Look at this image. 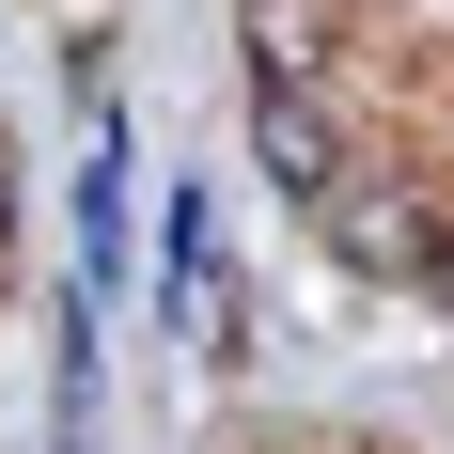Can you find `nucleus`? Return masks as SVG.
<instances>
[{"mask_svg": "<svg viewBox=\"0 0 454 454\" xmlns=\"http://www.w3.org/2000/svg\"><path fill=\"white\" fill-rule=\"evenodd\" d=\"M345 0H235V47H251V94H329V63H345Z\"/></svg>", "mask_w": 454, "mask_h": 454, "instance_id": "obj_1", "label": "nucleus"}, {"mask_svg": "<svg viewBox=\"0 0 454 454\" xmlns=\"http://www.w3.org/2000/svg\"><path fill=\"white\" fill-rule=\"evenodd\" d=\"M251 157H267V188L329 204V188H345V126H329V94H251Z\"/></svg>", "mask_w": 454, "mask_h": 454, "instance_id": "obj_2", "label": "nucleus"}, {"mask_svg": "<svg viewBox=\"0 0 454 454\" xmlns=\"http://www.w3.org/2000/svg\"><path fill=\"white\" fill-rule=\"evenodd\" d=\"M423 298H439V314H454V220H439V251H423Z\"/></svg>", "mask_w": 454, "mask_h": 454, "instance_id": "obj_3", "label": "nucleus"}]
</instances>
